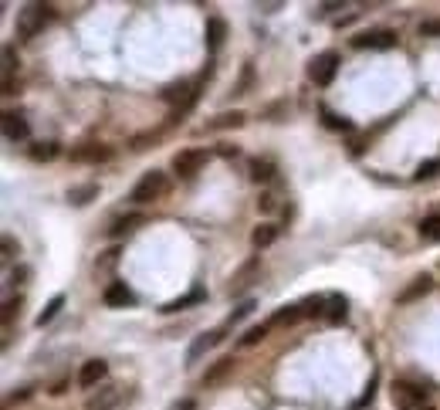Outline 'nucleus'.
Instances as JSON below:
<instances>
[{
	"mask_svg": "<svg viewBox=\"0 0 440 410\" xmlns=\"http://www.w3.org/2000/svg\"><path fill=\"white\" fill-rule=\"evenodd\" d=\"M224 38H227V24H224L220 17H210V21H207V48H210V51H220Z\"/></svg>",
	"mask_w": 440,
	"mask_h": 410,
	"instance_id": "nucleus-22",
	"label": "nucleus"
},
{
	"mask_svg": "<svg viewBox=\"0 0 440 410\" xmlns=\"http://www.w3.org/2000/svg\"><path fill=\"white\" fill-rule=\"evenodd\" d=\"M61 309H65V295H54V298H51V302H48L44 309H41V316H38V326L44 329V326H48V322H54V316H58Z\"/></svg>",
	"mask_w": 440,
	"mask_h": 410,
	"instance_id": "nucleus-27",
	"label": "nucleus"
},
{
	"mask_svg": "<svg viewBox=\"0 0 440 410\" xmlns=\"http://www.w3.org/2000/svg\"><path fill=\"white\" fill-rule=\"evenodd\" d=\"M430 288H434V278H430V275H420V278H413V285H410V288H403L397 302H400V305H406V302H417V298H423Z\"/></svg>",
	"mask_w": 440,
	"mask_h": 410,
	"instance_id": "nucleus-19",
	"label": "nucleus"
},
{
	"mask_svg": "<svg viewBox=\"0 0 440 410\" xmlns=\"http://www.w3.org/2000/svg\"><path fill=\"white\" fill-rule=\"evenodd\" d=\"M258 268H261V258H251L238 275H234V282H231V295H240L244 288L251 285V278H254V271H258Z\"/></svg>",
	"mask_w": 440,
	"mask_h": 410,
	"instance_id": "nucleus-21",
	"label": "nucleus"
},
{
	"mask_svg": "<svg viewBox=\"0 0 440 410\" xmlns=\"http://www.w3.org/2000/svg\"><path fill=\"white\" fill-rule=\"evenodd\" d=\"M3 95H14V79H3Z\"/></svg>",
	"mask_w": 440,
	"mask_h": 410,
	"instance_id": "nucleus-46",
	"label": "nucleus"
},
{
	"mask_svg": "<svg viewBox=\"0 0 440 410\" xmlns=\"http://www.w3.org/2000/svg\"><path fill=\"white\" fill-rule=\"evenodd\" d=\"M112 156H116V150L105 146V143H85V146L72 150V160L75 163H109Z\"/></svg>",
	"mask_w": 440,
	"mask_h": 410,
	"instance_id": "nucleus-8",
	"label": "nucleus"
},
{
	"mask_svg": "<svg viewBox=\"0 0 440 410\" xmlns=\"http://www.w3.org/2000/svg\"><path fill=\"white\" fill-rule=\"evenodd\" d=\"M105 376H109V363H105V360H88V363H81V369H78V387L98 390V387L105 383Z\"/></svg>",
	"mask_w": 440,
	"mask_h": 410,
	"instance_id": "nucleus-9",
	"label": "nucleus"
},
{
	"mask_svg": "<svg viewBox=\"0 0 440 410\" xmlns=\"http://www.w3.org/2000/svg\"><path fill=\"white\" fill-rule=\"evenodd\" d=\"M376 383H379V373H373L369 376V383H366V390H362L359 400H353V410H366L373 404V397H376Z\"/></svg>",
	"mask_w": 440,
	"mask_h": 410,
	"instance_id": "nucleus-29",
	"label": "nucleus"
},
{
	"mask_svg": "<svg viewBox=\"0 0 440 410\" xmlns=\"http://www.w3.org/2000/svg\"><path fill=\"white\" fill-rule=\"evenodd\" d=\"M116 254H119V251H116V247H109V251H105V258L98 261V268H105V265H112V261H116Z\"/></svg>",
	"mask_w": 440,
	"mask_h": 410,
	"instance_id": "nucleus-45",
	"label": "nucleus"
},
{
	"mask_svg": "<svg viewBox=\"0 0 440 410\" xmlns=\"http://www.w3.org/2000/svg\"><path fill=\"white\" fill-rule=\"evenodd\" d=\"M254 309H258V305H254V302H251V298H247V302H240L238 309H234V312H231V319H227V326H234V322H240V319H247V316H251V312H254Z\"/></svg>",
	"mask_w": 440,
	"mask_h": 410,
	"instance_id": "nucleus-33",
	"label": "nucleus"
},
{
	"mask_svg": "<svg viewBox=\"0 0 440 410\" xmlns=\"http://www.w3.org/2000/svg\"><path fill=\"white\" fill-rule=\"evenodd\" d=\"M207 302V288H193V291H187V295H180V298H173V302H166L160 312H183V309H190V305H200Z\"/></svg>",
	"mask_w": 440,
	"mask_h": 410,
	"instance_id": "nucleus-17",
	"label": "nucleus"
},
{
	"mask_svg": "<svg viewBox=\"0 0 440 410\" xmlns=\"http://www.w3.org/2000/svg\"><path fill=\"white\" fill-rule=\"evenodd\" d=\"M339 65H342L339 51H322V54H315L308 61V79L319 85V88H328L332 79H335V72H339Z\"/></svg>",
	"mask_w": 440,
	"mask_h": 410,
	"instance_id": "nucleus-3",
	"label": "nucleus"
},
{
	"mask_svg": "<svg viewBox=\"0 0 440 410\" xmlns=\"http://www.w3.org/2000/svg\"><path fill=\"white\" fill-rule=\"evenodd\" d=\"M420 410H434V407H430V404H427V407H420Z\"/></svg>",
	"mask_w": 440,
	"mask_h": 410,
	"instance_id": "nucleus-47",
	"label": "nucleus"
},
{
	"mask_svg": "<svg viewBox=\"0 0 440 410\" xmlns=\"http://www.w3.org/2000/svg\"><path fill=\"white\" fill-rule=\"evenodd\" d=\"M322 119H325L328 129H349V119H339V116H335V112H328V109H322Z\"/></svg>",
	"mask_w": 440,
	"mask_h": 410,
	"instance_id": "nucleus-39",
	"label": "nucleus"
},
{
	"mask_svg": "<svg viewBox=\"0 0 440 410\" xmlns=\"http://www.w3.org/2000/svg\"><path fill=\"white\" fill-rule=\"evenodd\" d=\"M122 404V390L116 383H102L98 390H92L88 393V400H85V410H116Z\"/></svg>",
	"mask_w": 440,
	"mask_h": 410,
	"instance_id": "nucleus-7",
	"label": "nucleus"
},
{
	"mask_svg": "<svg viewBox=\"0 0 440 410\" xmlns=\"http://www.w3.org/2000/svg\"><path fill=\"white\" fill-rule=\"evenodd\" d=\"M302 312H305V319H308V316H322V319H325V295L305 298V302H302Z\"/></svg>",
	"mask_w": 440,
	"mask_h": 410,
	"instance_id": "nucleus-31",
	"label": "nucleus"
},
{
	"mask_svg": "<svg viewBox=\"0 0 440 410\" xmlns=\"http://www.w3.org/2000/svg\"><path fill=\"white\" fill-rule=\"evenodd\" d=\"M14 312H21V298H7L3 302V312H0V319H3V326L14 319Z\"/></svg>",
	"mask_w": 440,
	"mask_h": 410,
	"instance_id": "nucleus-37",
	"label": "nucleus"
},
{
	"mask_svg": "<svg viewBox=\"0 0 440 410\" xmlns=\"http://www.w3.org/2000/svg\"><path fill=\"white\" fill-rule=\"evenodd\" d=\"M65 390H68V380H58V383H54V387H51L48 393H51V397H61Z\"/></svg>",
	"mask_w": 440,
	"mask_h": 410,
	"instance_id": "nucleus-43",
	"label": "nucleus"
},
{
	"mask_svg": "<svg viewBox=\"0 0 440 410\" xmlns=\"http://www.w3.org/2000/svg\"><path fill=\"white\" fill-rule=\"evenodd\" d=\"M420 238H423V241H440V214L420 221Z\"/></svg>",
	"mask_w": 440,
	"mask_h": 410,
	"instance_id": "nucleus-28",
	"label": "nucleus"
},
{
	"mask_svg": "<svg viewBox=\"0 0 440 410\" xmlns=\"http://www.w3.org/2000/svg\"><path fill=\"white\" fill-rule=\"evenodd\" d=\"M207 160H210L207 150H180L169 166H173V173H176L180 180H193L203 166H207Z\"/></svg>",
	"mask_w": 440,
	"mask_h": 410,
	"instance_id": "nucleus-6",
	"label": "nucleus"
},
{
	"mask_svg": "<svg viewBox=\"0 0 440 410\" xmlns=\"http://www.w3.org/2000/svg\"><path fill=\"white\" fill-rule=\"evenodd\" d=\"M58 153H61L58 143H31V150H28V156H31L34 163H51Z\"/></svg>",
	"mask_w": 440,
	"mask_h": 410,
	"instance_id": "nucleus-24",
	"label": "nucleus"
},
{
	"mask_svg": "<svg viewBox=\"0 0 440 410\" xmlns=\"http://www.w3.org/2000/svg\"><path fill=\"white\" fill-rule=\"evenodd\" d=\"M247 176L264 187V183H271L278 176V163L271 156H254V160H247Z\"/></svg>",
	"mask_w": 440,
	"mask_h": 410,
	"instance_id": "nucleus-12",
	"label": "nucleus"
},
{
	"mask_svg": "<svg viewBox=\"0 0 440 410\" xmlns=\"http://www.w3.org/2000/svg\"><path fill=\"white\" fill-rule=\"evenodd\" d=\"M227 329H231V326L224 322V326L213 329V332H203V336H197V339H193V346L187 349V363H197V360H200V356L207 353V349H210V346H217V342L224 339V332H227Z\"/></svg>",
	"mask_w": 440,
	"mask_h": 410,
	"instance_id": "nucleus-14",
	"label": "nucleus"
},
{
	"mask_svg": "<svg viewBox=\"0 0 440 410\" xmlns=\"http://www.w3.org/2000/svg\"><path fill=\"white\" fill-rule=\"evenodd\" d=\"M51 17H54V7L51 3H28V7H21V14H17V38L21 41L38 38Z\"/></svg>",
	"mask_w": 440,
	"mask_h": 410,
	"instance_id": "nucleus-2",
	"label": "nucleus"
},
{
	"mask_svg": "<svg viewBox=\"0 0 440 410\" xmlns=\"http://www.w3.org/2000/svg\"><path fill=\"white\" fill-rule=\"evenodd\" d=\"M95 197H98V183H81V187H72V190H68V201L75 207L92 204Z\"/></svg>",
	"mask_w": 440,
	"mask_h": 410,
	"instance_id": "nucleus-25",
	"label": "nucleus"
},
{
	"mask_svg": "<svg viewBox=\"0 0 440 410\" xmlns=\"http://www.w3.org/2000/svg\"><path fill=\"white\" fill-rule=\"evenodd\" d=\"M149 143H156V132H146V136H136L129 150H132V153H143V150H149Z\"/></svg>",
	"mask_w": 440,
	"mask_h": 410,
	"instance_id": "nucleus-36",
	"label": "nucleus"
},
{
	"mask_svg": "<svg viewBox=\"0 0 440 410\" xmlns=\"http://www.w3.org/2000/svg\"><path fill=\"white\" fill-rule=\"evenodd\" d=\"M281 227L278 224H271V221H264V224H258L254 231H251V245L258 247V251H264V247H271L275 241H278Z\"/></svg>",
	"mask_w": 440,
	"mask_h": 410,
	"instance_id": "nucleus-16",
	"label": "nucleus"
},
{
	"mask_svg": "<svg viewBox=\"0 0 440 410\" xmlns=\"http://www.w3.org/2000/svg\"><path fill=\"white\" fill-rule=\"evenodd\" d=\"M349 316V298L346 295H325V319L332 326H342Z\"/></svg>",
	"mask_w": 440,
	"mask_h": 410,
	"instance_id": "nucleus-15",
	"label": "nucleus"
},
{
	"mask_svg": "<svg viewBox=\"0 0 440 410\" xmlns=\"http://www.w3.org/2000/svg\"><path fill=\"white\" fill-rule=\"evenodd\" d=\"M420 38H440V17H434V21H423V24H420Z\"/></svg>",
	"mask_w": 440,
	"mask_h": 410,
	"instance_id": "nucleus-38",
	"label": "nucleus"
},
{
	"mask_svg": "<svg viewBox=\"0 0 440 410\" xmlns=\"http://www.w3.org/2000/svg\"><path fill=\"white\" fill-rule=\"evenodd\" d=\"M14 258V238H3V261Z\"/></svg>",
	"mask_w": 440,
	"mask_h": 410,
	"instance_id": "nucleus-44",
	"label": "nucleus"
},
{
	"mask_svg": "<svg viewBox=\"0 0 440 410\" xmlns=\"http://www.w3.org/2000/svg\"><path fill=\"white\" fill-rule=\"evenodd\" d=\"M169 410H197V400L193 397H183V400H176Z\"/></svg>",
	"mask_w": 440,
	"mask_h": 410,
	"instance_id": "nucleus-40",
	"label": "nucleus"
},
{
	"mask_svg": "<svg viewBox=\"0 0 440 410\" xmlns=\"http://www.w3.org/2000/svg\"><path fill=\"white\" fill-rule=\"evenodd\" d=\"M102 302L109 309H125V305H136V291L125 285V282H112V285H105V291H102Z\"/></svg>",
	"mask_w": 440,
	"mask_h": 410,
	"instance_id": "nucleus-13",
	"label": "nucleus"
},
{
	"mask_svg": "<svg viewBox=\"0 0 440 410\" xmlns=\"http://www.w3.org/2000/svg\"><path fill=\"white\" fill-rule=\"evenodd\" d=\"M258 210H261V214H275V210H278V197H275L271 190H264V194L258 197Z\"/></svg>",
	"mask_w": 440,
	"mask_h": 410,
	"instance_id": "nucleus-34",
	"label": "nucleus"
},
{
	"mask_svg": "<svg viewBox=\"0 0 440 410\" xmlns=\"http://www.w3.org/2000/svg\"><path fill=\"white\" fill-rule=\"evenodd\" d=\"M234 367H238V360H234V356H220L217 363H210V367H207V373L200 376V387L207 390V387H217V383H224V380L234 373Z\"/></svg>",
	"mask_w": 440,
	"mask_h": 410,
	"instance_id": "nucleus-11",
	"label": "nucleus"
},
{
	"mask_svg": "<svg viewBox=\"0 0 440 410\" xmlns=\"http://www.w3.org/2000/svg\"><path fill=\"white\" fill-rule=\"evenodd\" d=\"M3 139L7 143H28L31 139V125L21 112H3Z\"/></svg>",
	"mask_w": 440,
	"mask_h": 410,
	"instance_id": "nucleus-10",
	"label": "nucleus"
},
{
	"mask_svg": "<svg viewBox=\"0 0 440 410\" xmlns=\"http://www.w3.org/2000/svg\"><path fill=\"white\" fill-rule=\"evenodd\" d=\"M298 319H305V312H302V302H295V305H281L278 312L271 316V322H268V326H295Z\"/></svg>",
	"mask_w": 440,
	"mask_h": 410,
	"instance_id": "nucleus-20",
	"label": "nucleus"
},
{
	"mask_svg": "<svg viewBox=\"0 0 440 410\" xmlns=\"http://www.w3.org/2000/svg\"><path fill=\"white\" fill-rule=\"evenodd\" d=\"M332 10H342V3H319V7H315V17H325V14H332Z\"/></svg>",
	"mask_w": 440,
	"mask_h": 410,
	"instance_id": "nucleus-41",
	"label": "nucleus"
},
{
	"mask_svg": "<svg viewBox=\"0 0 440 410\" xmlns=\"http://www.w3.org/2000/svg\"><path fill=\"white\" fill-rule=\"evenodd\" d=\"M434 176H440V156L417 166V180H434Z\"/></svg>",
	"mask_w": 440,
	"mask_h": 410,
	"instance_id": "nucleus-32",
	"label": "nucleus"
},
{
	"mask_svg": "<svg viewBox=\"0 0 440 410\" xmlns=\"http://www.w3.org/2000/svg\"><path fill=\"white\" fill-rule=\"evenodd\" d=\"M268 332H271V326L268 322H261V326H251L244 336L238 339V346L240 349H251V346H258V342H264L268 339Z\"/></svg>",
	"mask_w": 440,
	"mask_h": 410,
	"instance_id": "nucleus-26",
	"label": "nucleus"
},
{
	"mask_svg": "<svg viewBox=\"0 0 440 410\" xmlns=\"http://www.w3.org/2000/svg\"><path fill=\"white\" fill-rule=\"evenodd\" d=\"M390 397H393V407H397V410L427 407V404H423L427 390H423L420 383H413V380H397V383H393V390H390Z\"/></svg>",
	"mask_w": 440,
	"mask_h": 410,
	"instance_id": "nucleus-4",
	"label": "nucleus"
},
{
	"mask_svg": "<svg viewBox=\"0 0 440 410\" xmlns=\"http://www.w3.org/2000/svg\"><path fill=\"white\" fill-rule=\"evenodd\" d=\"M143 224H146V217H143V214H125V217H119V221L112 224V231H109V234H112V238H125V234H132V231H136V227H143Z\"/></svg>",
	"mask_w": 440,
	"mask_h": 410,
	"instance_id": "nucleus-23",
	"label": "nucleus"
},
{
	"mask_svg": "<svg viewBox=\"0 0 440 410\" xmlns=\"http://www.w3.org/2000/svg\"><path fill=\"white\" fill-rule=\"evenodd\" d=\"M217 153L231 160V156H238V146H231V143H220V150H217Z\"/></svg>",
	"mask_w": 440,
	"mask_h": 410,
	"instance_id": "nucleus-42",
	"label": "nucleus"
},
{
	"mask_svg": "<svg viewBox=\"0 0 440 410\" xmlns=\"http://www.w3.org/2000/svg\"><path fill=\"white\" fill-rule=\"evenodd\" d=\"M244 123H247V116H244L240 109H234V112H220V116H213V119L207 123V129H210V132H224V129H240Z\"/></svg>",
	"mask_w": 440,
	"mask_h": 410,
	"instance_id": "nucleus-18",
	"label": "nucleus"
},
{
	"mask_svg": "<svg viewBox=\"0 0 440 410\" xmlns=\"http://www.w3.org/2000/svg\"><path fill=\"white\" fill-rule=\"evenodd\" d=\"M397 31H390V28H369V31H359L356 38H353V48L356 51H390V48H397Z\"/></svg>",
	"mask_w": 440,
	"mask_h": 410,
	"instance_id": "nucleus-5",
	"label": "nucleus"
},
{
	"mask_svg": "<svg viewBox=\"0 0 440 410\" xmlns=\"http://www.w3.org/2000/svg\"><path fill=\"white\" fill-rule=\"evenodd\" d=\"M17 65H21V58H17L14 44H3V79H14Z\"/></svg>",
	"mask_w": 440,
	"mask_h": 410,
	"instance_id": "nucleus-30",
	"label": "nucleus"
},
{
	"mask_svg": "<svg viewBox=\"0 0 440 410\" xmlns=\"http://www.w3.org/2000/svg\"><path fill=\"white\" fill-rule=\"evenodd\" d=\"M166 194H169V176L163 170H146L136 180V187L129 190V201L136 207H146V204H160Z\"/></svg>",
	"mask_w": 440,
	"mask_h": 410,
	"instance_id": "nucleus-1",
	"label": "nucleus"
},
{
	"mask_svg": "<svg viewBox=\"0 0 440 410\" xmlns=\"http://www.w3.org/2000/svg\"><path fill=\"white\" fill-rule=\"evenodd\" d=\"M251 82H254V68H251V65H247V68H244V75H240V82H238V88H234V95H247V88H251Z\"/></svg>",
	"mask_w": 440,
	"mask_h": 410,
	"instance_id": "nucleus-35",
	"label": "nucleus"
}]
</instances>
